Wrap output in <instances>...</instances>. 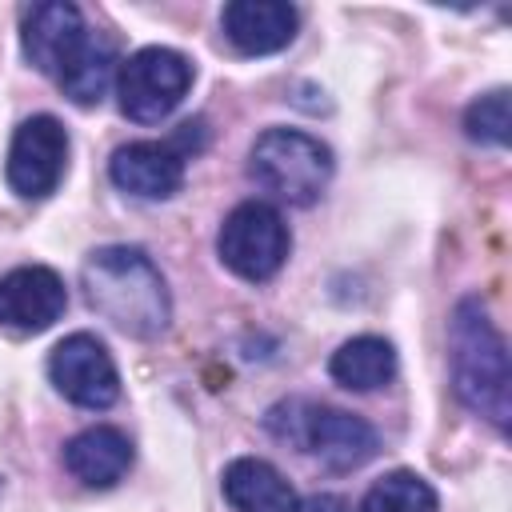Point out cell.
I'll return each instance as SVG.
<instances>
[{"label":"cell","instance_id":"cell-1","mask_svg":"<svg viewBox=\"0 0 512 512\" xmlns=\"http://www.w3.org/2000/svg\"><path fill=\"white\" fill-rule=\"evenodd\" d=\"M80 284L88 304L108 324H116L136 340L160 336L172 320L168 284L140 248H128V244L96 248L80 268Z\"/></svg>","mask_w":512,"mask_h":512},{"label":"cell","instance_id":"cell-2","mask_svg":"<svg viewBox=\"0 0 512 512\" xmlns=\"http://www.w3.org/2000/svg\"><path fill=\"white\" fill-rule=\"evenodd\" d=\"M448 364H452V388L456 396L492 420L496 428H508L512 416V372H508V344L500 328L492 324L480 296H464L452 308L448 320Z\"/></svg>","mask_w":512,"mask_h":512},{"label":"cell","instance_id":"cell-3","mask_svg":"<svg viewBox=\"0 0 512 512\" xmlns=\"http://www.w3.org/2000/svg\"><path fill=\"white\" fill-rule=\"evenodd\" d=\"M268 432L308 456H316L332 472H352L376 456V432L352 412L312 404V400H284L264 416Z\"/></svg>","mask_w":512,"mask_h":512},{"label":"cell","instance_id":"cell-4","mask_svg":"<svg viewBox=\"0 0 512 512\" xmlns=\"http://www.w3.org/2000/svg\"><path fill=\"white\" fill-rule=\"evenodd\" d=\"M248 176L288 204H312L332 180V148L300 128H268L248 152Z\"/></svg>","mask_w":512,"mask_h":512},{"label":"cell","instance_id":"cell-5","mask_svg":"<svg viewBox=\"0 0 512 512\" xmlns=\"http://www.w3.org/2000/svg\"><path fill=\"white\" fill-rule=\"evenodd\" d=\"M288 248H292V236H288V224L284 216L264 204V200H244L236 204L224 224H220V236H216V252L220 260L240 276V280H268L280 272V264L288 260Z\"/></svg>","mask_w":512,"mask_h":512},{"label":"cell","instance_id":"cell-6","mask_svg":"<svg viewBox=\"0 0 512 512\" xmlns=\"http://www.w3.org/2000/svg\"><path fill=\"white\" fill-rule=\"evenodd\" d=\"M192 88L188 56L172 48H140L120 64L116 96L120 112L136 124H160Z\"/></svg>","mask_w":512,"mask_h":512},{"label":"cell","instance_id":"cell-7","mask_svg":"<svg viewBox=\"0 0 512 512\" xmlns=\"http://www.w3.org/2000/svg\"><path fill=\"white\" fill-rule=\"evenodd\" d=\"M48 376H52L56 392L80 408H108L120 396L116 360L92 332L64 336L48 356Z\"/></svg>","mask_w":512,"mask_h":512},{"label":"cell","instance_id":"cell-8","mask_svg":"<svg viewBox=\"0 0 512 512\" xmlns=\"http://www.w3.org/2000/svg\"><path fill=\"white\" fill-rule=\"evenodd\" d=\"M68 164V132L56 116H32L16 128L8 148V184L24 200H44L56 192Z\"/></svg>","mask_w":512,"mask_h":512},{"label":"cell","instance_id":"cell-9","mask_svg":"<svg viewBox=\"0 0 512 512\" xmlns=\"http://www.w3.org/2000/svg\"><path fill=\"white\" fill-rule=\"evenodd\" d=\"M64 304H68V288L44 264H24L0 276V324L20 336L44 332L52 320H60Z\"/></svg>","mask_w":512,"mask_h":512},{"label":"cell","instance_id":"cell-10","mask_svg":"<svg viewBox=\"0 0 512 512\" xmlns=\"http://www.w3.org/2000/svg\"><path fill=\"white\" fill-rule=\"evenodd\" d=\"M184 152L172 140H132L120 144L108 160V176L120 192L140 200H168L184 184Z\"/></svg>","mask_w":512,"mask_h":512},{"label":"cell","instance_id":"cell-11","mask_svg":"<svg viewBox=\"0 0 512 512\" xmlns=\"http://www.w3.org/2000/svg\"><path fill=\"white\" fill-rule=\"evenodd\" d=\"M88 28L76 4L68 0H44L24 16V56L32 60V68H40L44 76H60L76 52L88 44Z\"/></svg>","mask_w":512,"mask_h":512},{"label":"cell","instance_id":"cell-12","mask_svg":"<svg viewBox=\"0 0 512 512\" xmlns=\"http://www.w3.org/2000/svg\"><path fill=\"white\" fill-rule=\"evenodd\" d=\"M220 24H224V36L244 56H268L292 44L300 16L284 0H232L224 4Z\"/></svg>","mask_w":512,"mask_h":512},{"label":"cell","instance_id":"cell-13","mask_svg":"<svg viewBox=\"0 0 512 512\" xmlns=\"http://www.w3.org/2000/svg\"><path fill=\"white\" fill-rule=\"evenodd\" d=\"M64 468L88 488H112L132 468V444L120 428H84L64 444Z\"/></svg>","mask_w":512,"mask_h":512},{"label":"cell","instance_id":"cell-14","mask_svg":"<svg viewBox=\"0 0 512 512\" xmlns=\"http://www.w3.org/2000/svg\"><path fill=\"white\" fill-rule=\"evenodd\" d=\"M220 488L236 512H300L296 488L268 460H256V456L232 460L224 468Z\"/></svg>","mask_w":512,"mask_h":512},{"label":"cell","instance_id":"cell-15","mask_svg":"<svg viewBox=\"0 0 512 512\" xmlns=\"http://www.w3.org/2000/svg\"><path fill=\"white\" fill-rule=\"evenodd\" d=\"M328 376L348 392L384 388L396 376V348L384 336H352L332 352Z\"/></svg>","mask_w":512,"mask_h":512},{"label":"cell","instance_id":"cell-16","mask_svg":"<svg viewBox=\"0 0 512 512\" xmlns=\"http://www.w3.org/2000/svg\"><path fill=\"white\" fill-rule=\"evenodd\" d=\"M112 72H116V52H112V44L108 40H100V36H88V44L76 52V60L56 76L60 80V88L76 100V104H100L104 100V92H108V84H112Z\"/></svg>","mask_w":512,"mask_h":512},{"label":"cell","instance_id":"cell-17","mask_svg":"<svg viewBox=\"0 0 512 512\" xmlns=\"http://www.w3.org/2000/svg\"><path fill=\"white\" fill-rule=\"evenodd\" d=\"M360 512H436V492L416 472H388L368 488L360 500Z\"/></svg>","mask_w":512,"mask_h":512},{"label":"cell","instance_id":"cell-18","mask_svg":"<svg viewBox=\"0 0 512 512\" xmlns=\"http://www.w3.org/2000/svg\"><path fill=\"white\" fill-rule=\"evenodd\" d=\"M464 132L476 144H492L504 148L512 140V112H508V88H492L480 100L468 104L464 112Z\"/></svg>","mask_w":512,"mask_h":512}]
</instances>
